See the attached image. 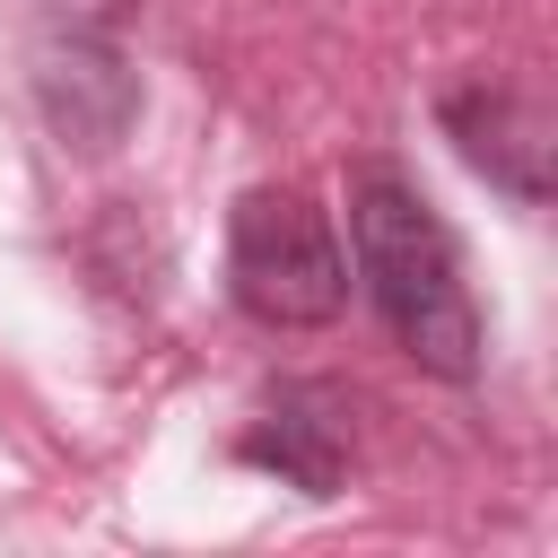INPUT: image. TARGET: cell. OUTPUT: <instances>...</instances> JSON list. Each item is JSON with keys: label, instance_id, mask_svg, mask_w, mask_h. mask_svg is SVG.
Wrapping results in <instances>:
<instances>
[{"label": "cell", "instance_id": "obj_1", "mask_svg": "<svg viewBox=\"0 0 558 558\" xmlns=\"http://www.w3.org/2000/svg\"><path fill=\"white\" fill-rule=\"evenodd\" d=\"M349 244H357V279H366L384 331L401 340V357H418L445 384H471L480 375V314L462 288V253H453L445 218L392 166L349 174Z\"/></svg>", "mask_w": 558, "mask_h": 558}, {"label": "cell", "instance_id": "obj_3", "mask_svg": "<svg viewBox=\"0 0 558 558\" xmlns=\"http://www.w3.org/2000/svg\"><path fill=\"white\" fill-rule=\"evenodd\" d=\"M35 96L61 131V148L105 157L140 122V70L113 52V26H52L35 44Z\"/></svg>", "mask_w": 558, "mask_h": 558}, {"label": "cell", "instance_id": "obj_2", "mask_svg": "<svg viewBox=\"0 0 558 558\" xmlns=\"http://www.w3.org/2000/svg\"><path fill=\"white\" fill-rule=\"evenodd\" d=\"M227 288L270 331H314L349 305V253L296 183H262L227 218Z\"/></svg>", "mask_w": 558, "mask_h": 558}, {"label": "cell", "instance_id": "obj_4", "mask_svg": "<svg viewBox=\"0 0 558 558\" xmlns=\"http://www.w3.org/2000/svg\"><path fill=\"white\" fill-rule=\"evenodd\" d=\"M445 131L462 140V157L506 183L514 201H549V113L514 87H462L445 96Z\"/></svg>", "mask_w": 558, "mask_h": 558}, {"label": "cell", "instance_id": "obj_5", "mask_svg": "<svg viewBox=\"0 0 558 558\" xmlns=\"http://www.w3.org/2000/svg\"><path fill=\"white\" fill-rule=\"evenodd\" d=\"M244 462H262V471H279L288 488H305V497H331L340 488V471H349V418H340V401L331 392H288L270 418H253L244 427V445H235Z\"/></svg>", "mask_w": 558, "mask_h": 558}]
</instances>
